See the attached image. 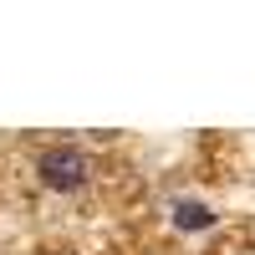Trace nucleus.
<instances>
[{"label": "nucleus", "instance_id": "1", "mask_svg": "<svg viewBox=\"0 0 255 255\" xmlns=\"http://www.w3.org/2000/svg\"><path fill=\"white\" fill-rule=\"evenodd\" d=\"M36 174H41V184L46 189H61V194H72V189H82L92 179V158L82 153V148H46V153L36 158Z\"/></svg>", "mask_w": 255, "mask_h": 255}, {"label": "nucleus", "instance_id": "2", "mask_svg": "<svg viewBox=\"0 0 255 255\" xmlns=\"http://www.w3.org/2000/svg\"><path fill=\"white\" fill-rule=\"evenodd\" d=\"M174 225H179V230H209L215 215H209L204 204H174Z\"/></svg>", "mask_w": 255, "mask_h": 255}]
</instances>
